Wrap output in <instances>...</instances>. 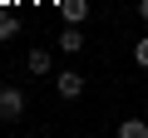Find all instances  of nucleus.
I'll return each mask as SVG.
<instances>
[{"mask_svg":"<svg viewBox=\"0 0 148 138\" xmlns=\"http://www.w3.org/2000/svg\"><path fill=\"white\" fill-rule=\"evenodd\" d=\"M133 59H138V64H143V69H148V35H143V40H138V44H133Z\"/></svg>","mask_w":148,"mask_h":138,"instance_id":"0eeeda50","label":"nucleus"},{"mask_svg":"<svg viewBox=\"0 0 148 138\" xmlns=\"http://www.w3.org/2000/svg\"><path fill=\"white\" fill-rule=\"evenodd\" d=\"M119 138H148V118H123L119 123Z\"/></svg>","mask_w":148,"mask_h":138,"instance_id":"423d86ee","label":"nucleus"},{"mask_svg":"<svg viewBox=\"0 0 148 138\" xmlns=\"http://www.w3.org/2000/svg\"><path fill=\"white\" fill-rule=\"evenodd\" d=\"M25 69H30V74H35V79H45V74H49V69H54V59H49V49H40V44H35V49L25 54Z\"/></svg>","mask_w":148,"mask_h":138,"instance_id":"20e7f679","label":"nucleus"},{"mask_svg":"<svg viewBox=\"0 0 148 138\" xmlns=\"http://www.w3.org/2000/svg\"><path fill=\"white\" fill-rule=\"evenodd\" d=\"M89 10H94L89 0H59V15H64L69 25H84V20H89Z\"/></svg>","mask_w":148,"mask_h":138,"instance_id":"39448f33","label":"nucleus"},{"mask_svg":"<svg viewBox=\"0 0 148 138\" xmlns=\"http://www.w3.org/2000/svg\"><path fill=\"white\" fill-rule=\"evenodd\" d=\"M54 89H59V99H79L84 94V74H79V69H59V74H54Z\"/></svg>","mask_w":148,"mask_h":138,"instance_id":"f03ea898","label":"nucleus"},{"mask_svg":"<svg viewBox=\"0 0 148 138\" xmlns=\"http://www.w3.org/2000/svg\"><path fill=\"white\" fill-rule=\"evenodd\" d=\"M138 20H143V25H148V0H138Z\"/></svg>","mask_w":148,"mask_h":138,"instance_id":"6e6552de","label":"nucleus"},{"mask_svg":"<svg viewBox=\"0 0 148 138\" xmlns=\"http://www.w3.org/2000/svg\"><path fill=\"white\" fill-rule=\"evenodd\" d=\"M25 113V94L15 89V84H5V89H0V118H5V123H15Z\"/></svg>","mask_w":148,"mask_h":138,"instance_id":"f257e3e1","label":"nucleus"},{"mask_svg":"<svg viewBox=\"0 0 148 138\" xmlns=\"http://www.w3.org/2000/svg\"><path fill=\"white\" fill-rule=\"evenodd\" d=\"M59 49H64V54H79V49H84V25H69V20H64V30H59Z\"/></svg>","mask_w":148,"mask_h":138,"instance_id":"7ed1b4c3","label":"nucleus"},{"mask_svg":"<svg viewBox=\"0 0 148 138\" xmlns=\"http://www.w3.org/2000/svg\"><path fill=\"white\" fill-rule=\"evenodd\" d=\"M143 118H148V104H143Z\"/></svg>","mask_w":148,"mask_h":138,"instance_id":"1a4fd4ad","label":"nucleus"}]
</instances>
